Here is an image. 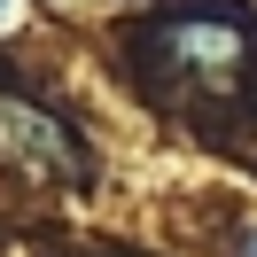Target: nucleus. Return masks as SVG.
Listing matches in <instances>:
<instances>
[{
	"label": "nucleus",
	"mask_w": 257,
	"mask_h": 257,
	"mask_svg": "<svg viewBox=\"0 0 257 257\" xmlns=\"http://www.w3.org/2000/svg\"><path fill=\"white\" fill-rule=\"evenodd\" d=\"M0 156L16 164L24 179H70L78 172L70 125L47 117V109H32V101H16V94H0Z\"/></svg>",
	"instance_id": "obj_2"
},
{
	"label": "nucleus",
	"mask_w": 257,
	"mask_h": 257,
	"mask_svg": "<svg viewBox=\"0 0 257 257\" xmlns=\"http://www.w3.org/2000/svg\"><path fill=\"white\" fill-rule=\"evenodd\" d=\"M241 257H257V234H249V249H241Z\"/></svg>",
	"instance_id": "obj_3"
},
{
	"label": "nucleus",
	"mask_w": 257,
	"mask_h": 257,
	"mask_svg": "<svg viewBox=\"0 0 257 257\" xmlns=\"http://www.w3.org/2000/svg\"><path fill=\"white\" fill-rule=\"evenodd\" d=\"M148 55L164 70H241L257 55V32L241 16H218V8H187V16L148 32Z\"/></svg>",
	"instance_id": "obj_1"
},
{
	"label": "nucleus",
	"mask_w": 257,
	"mask_h": 257,
	"mask_svg": "<svg viewBox=\"0 0 257 257\" xmlns=\"http://www.w3.org/2000/svg\"><path fill=\"white\" fill-rule=\"evenodd\" d=\"M0 16H8V0H0Z\"/></svg>",
	"instance_id": "obj_4"
}]
</instances>
